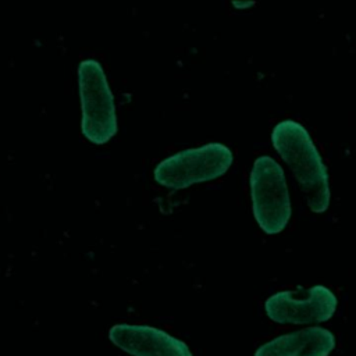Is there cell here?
<instances>
[{
  "mask_svg": "<svg viewBox=\"0 0 356 356\" xmlns=\"http://www.w3.org/2000/svg\"><path fill=\"white\" fill-rule=\"evenodd\" d=\"M271 142L295 174L309 209L325 211L331 199L328 170L309 131L296 120L286 118L274 125Z\"/></svg>",
  "mask_w": 356,
  "mask_h": 356,
  "instance_id": "1",
  "label": "cell"
},
{
  "mask_svg": "<svg viewBox=\"0 0 356 356\" xmlns=\"http://www.w3.org/2000/svg\"><path fill=\"white\" fill-rule=\"evenodd\" d=\"M252 210L259 227L275 235L288 225L292 214L284 168L271 156H259L249 174Z\"/></svg>",
  "mask_w": 356,
  "mask_h": 356,
  "instance_id": "2",
  "label": "cell"
},
{
  "mask_svg": "<svg viewBox=\"0 0 356 356\" xmlns=\"http://www.w3.org/2000/svg\"><path fill=\"white\" fill-rule=\"evenodd\" d=\"M234 161L231 149L220 142L179 150L161 160L154 179L167 188L185 189L196 182L213 181L224 175Z\"/></svg>",
  "mask_w": 356,
  "mask_h": 356,
  "instance_id": "3",
  "label": "cell"
},
{
  "mask_svg": "<svg viewBox=\"0 0 356 356\" xmlns=\"http://www.w3.org/2000/svg\"><path fill=\"white\" fill-rule=\"evenodd\" d=\"M78 83L82 132L96 145L106 143L117 132V114L114 95L99 60L85 58L79 63Z\"/></svg>",
  "mask_w": 356,
  "mask_h": 356,
  "instance_id": "4",
  "label": "cell"
},
{
  "mask_svg": "<svg viewBox=\"0 0 356 356\" xmlns=\"http://www.w3.org/2000/svg\"><path fill=\"white\" fill-rule=\"evenodd\" d=\"M338 306L335 293L324 285L309 289L280 291L268 296L264 310L278 324H310L330 320Z\"/></svg>",
  "mask_w": 356,
  "mask_h": 356,
  "instance_id": "5",
  "label": "cell"
},
{
  "mask_svg": "<svg viewBox=\"0 0 356 356\" xmlns=\"http://www.w3.org/2000/svg\"><path fill=\"white\" fill-rule=\"evenodd\" d=\"M110 341L132 356H193L189 346L168 332L145 324H115Z\"/></svg>",
  "mask_w": 356,
  "mask_h": 356,
  "instance_id": "6",
  "label": "cell"
},
{
  "mask_svg": "<svg viewBox=\"0 0 356 356\" xmlns=\"http://www.w3.org/2000/svg\"><path fill=\"white\" fill-rule=\"evenodd\" d=\"M335 343V335L330 330L309 327L263 343L254 356H328Z\"/></svg>",
  "mask_w": 356,
  "mask_h": 356,
  "instance_id": "7",
  "label": "cell"
},
{
  "mask_svg": "<svg viewBox=\"0 0 356 356\" xmlns=\"http://www.w3.org/2000/svg\"><path fill=\"white\" fill-rule=\"evenodd\" d=\"M252 4H253V3H250V1H248V3H236V1H235V3H234V6H235V7H239V8L246 7V6H252Z\"/></svg>",
  "mask_w": 356,
  "mask_h": 356,
  "instance_id": "8",
  "label": "cell"
}]
</instances>
